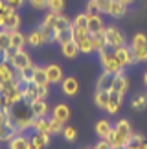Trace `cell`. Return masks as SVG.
<instances>
[{
  "label": "cell",
  "instance_id": "obj_5",
  "mask_svg": "<svg viewBox=\"0 0 147 149\" xmlns=\"http://www.w3.org/2000/svg\"><path fill=\"white\" fill-rule=\"evenodd\" d=\"M11 65H13V68L19 72V70H24L26 66H31L33 63H31V57H30L28 52L19 50V52H17V55L13 57V61H11Z\"/></svg>",
  "mask_w": 147,
  "mask_h": 149
},
{
  "label": "cell",
  "instance_id": "obj_24",
  "mask_svg": "<svg viewBox=\"0 0 147 149\" xmlns=\"http://www.w3.org/2000/svg\"><path fill=\"white\" fill-rule=\"evenodd\" d=\"M20 28V15H17V11H11L8 15V20H6V28L4 30L8 31H15Z\"/></svg>",
  "mask_w": 147,
  "mask_h": 149
},
{
  "label": "cell",
  "instance_id": "obj_41",
  "mask_svg": "<svg viewBox=\"0 0 147 149\" xmlns=\"http://www.w3.org/2000/svg\"><path fill=\"white\" fill-rule=\"evenodd\" d=\"M11 46V31L8 30H0V48L8 50Z\"/></svg>",
  "mask_w": 147,
  "mask_h": 149
},
{
  "label": "cell",
  "instance_id": "obj_38",
  "mask_svg": "<svg viewBox=\"0 0 147 149\" xmlns=\"http://www.w3.org/2000/svg\"><path fill=\"white\" fill-rule=\"evenodd\" d=\"M132 57H134V63H145L147 61V44L142 48L132 50Z\"/></svg>",
  "mask_w": 147,
  "mask_h": 149
},
{
  "label": "cell",
  "instance_id": "obj_8",
  "mask_svg": "<svg viewBox=\"0 0 147 149\" xmlns=\"http://www.w3.org/2000/svg\"><path fill=\"white\" fill-rule=\"evenodd\" d=\"M46 76H48V83H63V68L59 65H48L46 66Z\"/></svg>",
  "mask_w": 147,
  "mask_h": 149
},
{
  "label": "cell",
  "instance_id": "obj_22",
  "mask_svg": "<svg viewBox=\"0 0 147 149\" xmlns=\"http://www.w3.org/2000/svg\"><path fill=\"white\" fill-rule=\"evenodd\" d=\"M112 90H116V92H120V94H125L127 90H129V79H127L125 74H120V76H116Z\"/></svg>",
  "mask_w": 147,
  "mask_h": 149
},
{
  "label": "cell",
  "instance_id": "obj_43",
  "mask_svg": "<svg viewBox=\"0 0 147 149\" xmlns=\"http://www.w3.org/2000/svg\"><path fill=\"white\" fill-rule=\"evenodd\" d=\"M72 28H74V42H79L90 35L87 28H76V26H72Z\"/></svg>",
  "mask_w": 147,
  "mask_h": 149
},
{
  "label": "cell",
  "instance_id": "obj_36",
  "mask_svg": "<svg viewBox=\"0 0 147 149\" xmlns=\"http://www.w3.org/2000/svg\"><path fill=\"white\" fill-rule=\"evenodd\" d=\"M33 72H35V65L26 66L24 70H19V76H20L22 81H26V83H33Z\"/></svg>",
  "mask_w": 147,
  "mask_h": 149
},
{
  "label": "cell",
  "instance_id": "obj_4",
  "mask_svg": "<svg viewBox=\"0 0 147 149\" xmlns=\"http://www.w3.org/2000/svg\"><path fill=\"white\" fill-rule=\"evenodd\" d=\"M114 55H116V59L118 63L125 68L127 65H132L134 63V57H132V50L131 46H120V48H114Z\"/></svg>",
  "mask_w": 147,
  "mask_h": 149
},
{
  "label": "cell",
  "instance_id": "obj_61",
  "mask_svg": "<svg viewBox=\"0 0 147 149\" xmlns=\"http://www.w3.org/2000/svg\"><path fill=\"white\" fill-rule=\"evenodd\" d=\"M112 149H127V146H116V147H112Z\"/></svg>",
  "mask_w": 147,
  "mask_h": 149
},
{
  "label": "cell",
  "instance_id": "obj_16",
  "mask_svg": "<svg viewBox=\"0 0 147 149\" xmlns=\"http://www.w3.org/2000/svg\"><path fill=\"white\" fill-rule=\"evenodd\" d=\"M41 35H42V41H44V44L46 42H55V39H57V30H55L53 26H44V24H41Z\"/></svg>",
  "mask_w": 147,
  "mask_h": 149
},
{
  "label": "cell",
  "instance_id": "obj_60",
  "mask_svg": "<svg viewBox=\"0 0 147 149\" xmlns=\"http://www.w3.org/2000/svg\"><path fill=\"white\" fill-rule=\"evenodd\" d=\"M121 2H123V4H127V6H129V4H132V2H134V0H121Z\"/></svg>",
  "mask_w": 147,
  "mask_h": 149
},
{
  "label": "cell",
  "instance_id": "obj_57",
  "mask_svg": "<svg viewBox=\"0 0 147 149\" xmlns=\"http://www.w3.org/2000/svg\"><path fill=\"white\" fill-rule=\"evenodd\" d=\"M8 9V4H6V0H0V11H6Z\"/></svg>",
  "mask_w": 147,
  "mask_h": 149
},
{
  "label": "cell",
  "instance_id": "obj_30",
  "mask_svg": "<svg viewBox=\"0 0 147 149\" xmlns=\"http://www.w3.org/2000/svg\"><path fill=\"white\" fill-rule=\"evenodd\" d=\"M50 133H37L35 136L31 138V144H35L39 149H42V147H46L48 144H50Z\"/></svg>",
  "mask_w": 147,
  "mask_h": 149
},
{
  "label": "cell",
  "instance_id": "obj_27",
  "mask_svg": "<svg viewBox=\"0 0 147 149\" xmlns=\"http://www.w3.org/2000/svg\"><path fill=\"white\" fill-rule=\"evenodd\" d=\"M26 42L30 44V46H33V48H37V46H41V44H44L42 35H41V30H33L31 33H28V35H26Z\"/></svg>",
  "mask_w": 147,
  "mask_h": 149
},
{
  "label": "cell",
  "instance_id": "obj_1",
  "mask_svg": "<svg viewBox=\"0 0 147 149\" xmlns=\"http://www.w3.org/2000/svg\"><path fill=\"white\" fill-rule=\"evenodd\" d=\"M6 114L11 118V122L15 123V127L19 129V133H22V131L33 127V122H35V116L31 114L30 105L24 103V101L15 103V105L9 109V112H6Z\"/></svg>",
  "mask_w": 147,
  "mask_h": 149
},
{
  "label": "cell",
  "instance_id": "obj_33",
  "mask_svg": "<svg viewBox=\"0 0 147 149\" xmlns=\"http://www.w3.org/2000/svg\"><path fill=\"white\" fill-rule=\"evenodd\" d=\"M68 28H72V20L68 19V17H64L63 13L57 15V20H55V30L61 31V30H68Z\"/></svg>",
  "mask_w": 147,
  "mask_h": 149
},
{
  "label": "cell",
  "instance_id": "obj_11",
  "mask_svg": "<svg viewBox=\"0 0 147 149\" xmlns=\"http://www.w3.org/2000/svg\"><path fill=\"white\" fill-rule=\"evenodd\" d=\"M30 109H31V114L35 118H46V114L50 111L46 100H37L35 103H31V105H30Z\"/></svg>",
  "mask_w": 147,
  "mask_h": 149
},
{
  "label": "cell",
  "instance_id": "obj_39",
  "mask_svg": "<svg viewBox=\"0 0 147 149\" xmlns=\"http://www.w3.org/2000/svg\"><path fill=\"white\" fill-rule=\"evenodd\" d=\"M147 44V35L144 33H136V35L132 37V42H131V50H136V48H142Z\"/></svg>",
  "mask_w": 147,
  "mask_h": 149
},
{
  "label": "cell",
  "instance_id": "obj_44",
  "mask_svg": "<svg viewBox=\"0 0 147 149\" xmlns=\"http://www.w3.org/2000/svg\"><path fill=\"white\" fill-rule=\"evenodd\" d=\"M72 26H76V28H87V26H88V15H87V13L77 15L76 19H74Z\"/></svg>",
  "mask_w": 147,
  "mask_h": 149
},
{
  "label": "cell",
  "instance_id": "obj_51",
  "mask_svg": "<svg viewBox=\"0 0 147 149\" xmlns=\"http://www.w3.org/2000/svg\"><path fill=\"white\" fill-rule=\"evenodd\" d=\"M30 4H31L35 9H44V8L48 6V0H30Z\"/></svg>",
  "mask_w": 147,
  "mask_h": 149
},
{
  "label": "cell",
  "instance_id": "obj_9",
  "mask_svg": "<svg viewBox=\"0 0 147 149\" xmlns=\"http://www.w3.org/2000/svg\"><path fill=\"white\" fill-rule=\"evenodd\" d=\"M17 134H19V129L15 127L13 122H8V123L0 125V142H9L11 138H15Z\"/></svg>",
  "mask_w": 147,
  "mask_h": 149
},
{
  "label": "cell",
  "instance_id": "obj_32",
  "mask_svg": "<svg viewBox=\"0 0 147 149\" xmlns=\"http://www.w3.org/2000/svg\"><path fill=\"white\" fill-rule=\"evenodd\" d=\"M131 107L134 111H145L147 109V94H140L131 101Z\"/></svg>",
  "mask_w": 147,
  "mask_h": 149
},
{
  "label": "cell",
  "instance_id": "obj_31",
  "mask_svg": "<svg viewBox=\"0 0 147 149\" xmlns=\"http://www.w3.org/2000/svg\"><path fill=\"white\" fill-rule=\"evenodd\" d=\"M72 41H74V28H68V30H61V31H57V39H55V42L66 44V42H72Z\"/></svg>",
  "mask_w": 147,
  "mask_h": 149
},
{
  "label": "cell",
  "instance_id": "obj_48",
  "mask_svg": "<svg viewBox=\"0 0 147 149\" xmlns=\"http://www.w3.org/2000/svg\"><path fill=\"white\" fill-rule=\"evenodd\" d=\"M87 15H99V9H98V4H96V0H88L87 2Z\"/></svg>",
  "mask_w": 147,
  "mask_h": 149
},
{
  "label": "cell",
  "instance_id": "obj_45",
  "mask_svg": "<svg viewBox=\"0 0 147 149\" xmlns=\"http://www.w3.org/2000/svg\"><path fill=\"white\" fill-rule=\"evenodd\" d=\"M11 107H13V105L9 103L8 94L0 90V111H2V112H9V109H11Z\"/></svg>",
  "mask_w": 147,
  "mask_h": 149
},
{
  "label": "cell",
  "instance_id": "obj_12",
  "mask_svg": "<svg viewBox=\"0 0 147 149\" xmlns=\"http://www.w3.org/2000/svg\"><path fill=\"white\" fill-rule=\"evenodd\" d=\"M63 92L66 94V96H76L77 94V90H79V83H77V79L76 77H64L63 79Z\"/></svg>",
  "mask_w": 147,
  "mask_h": 149
},
{
  "label": "cell",
  "instance_id": "obj_3",
  "mask_svg": "<svg viewBox=\"0 0 147 149\" xmlns=\"http://www.w3.org/2000/svg\"><path fill=\"white\" fill-rule=\"evenodd\" d=\"M105 39H107V46L112 48V50L120 48V46H127L125 35L116 26H105Z\"/></svg>",
  "mask_w": 147,
  "mask_h": 149
},
{
  "label": "cell",
  "instance_id": "obj_19",
  "mask_svg": "<svg viewBox=\"0 0 147 149\" xmlns=\"http://www.w3.org/2000/svg\"><path fill=\"white\" fill-rule=\"evenodd\" d=\"M52 112H53V118L61 120V122H66V120L70 118V109H68V105H64V103H57Z\"/></svg>",
  "mask_w": 147,
  "mask_h": 149
},
{
  "label": "cell",
  "instance_id": "obj_29",
  "mask_svg": "<svg viewBox=\"0 0 147 149\" xmlns=\"http://www.w3.org/2000/svg\"><path fill=\"white\" fill-rule=\"evenodd\" d=\"M63 129H64V122H61L57 118H50L48 120V133L50 134H63Z\"/></svg>",
  "mask_w": 147,
  "mask_h": 149
},
{
  "label": "cell",
  "instance_id": "obj_49",
  "mask_svg": "<svg viewBox=\"0 0 147 149\" xmlns=\"http://www.w3.org/2000/svg\"><path fill=\"white\" fill-rule=\"evenodd\" d=\"M55 20H57V13H52V11H50V13L44 17L42 24H44V26H53V28H55Z\"/></svg>",
  "mask_w": 147,
  "mask_h": 149
},
{
  "label": "cell",
  "instance_id": "obj_34",
  "mask_svg": "<svg viewBox=\"0 0 147 149\" xmlns=\"http://www.w3.org/2000/svg\"><path fill=\"white\" fill-rule=\"evenodd\" d=\"M114 129H118V131H120L121 134L129 136V138L132 136V127H131V123H129L127 120H120V122H118V123L114 125Z\"/></svg>",
  "mask_w": 147,
  "mask_h": 149
},
{
  "label": "cell",
  "instance_id": "obj_6",
  "mask_svg": "<svg viewBox=\"0 0 147 149\" xmlns=\"http://www.w3.org/2000/svg\"><path fill=\"white\" fill-rule=\"evenodd\" d=\"M19 77V72L15 74V68L11 63L8 61H2L0 63V83H8V81H13V79Z\"/></svg>",
  "mask_w": 147,
  "mask_h": 149
},
{
  "label": "cell",
  "instance_id": "obj_23",
  "mask_svg": "<svg viewBox=\"0 0 147 149\" xmlns=\"http://www.w3.org/2000/svg\"><path fill=\"white\" fill-rule=\"evenodd\" d=\"M39 100V92H37V85H30L26 90H24V94H22V101L28 103V105H31V103H35Z\"/></svg>",
  "mask_w": 147,
  "mask_h": 149
},
{
  "label": "cell",
  "instance_id": "obj_21",
  "mask_svg": "<svg viewBox=\"0 0 147 149\" xmlns=\"http://www.w3.org/2000/svg\"><path fill=\"white\" fill-rule=\"evenodd\" d=\"M61 52H63V55L66 57V59H76L77 54H81L77 48V44L76 42H66V44H61Z\"/></svg>",
  "mask_w": 147,
  "mask_h": 149
},
{
  "label": "cell",
  "instance_id": "obj_17",
  "mask_svg": "<svg viewBox=\"0 0 147 149\" xmlns=\"http://www.w3.org/2000/svg\"><path fill=\"white\" fill-rule=\"evenodd\" d=\"M26 35L22 31H19V30H15V31H11V46L13 48H17V50H24V46H26Z\"/></svg>",
  "mask_w": 147,
  "mask_h": 149
},
{
  "label": "cell",
  "instance_id": "obj_47",
  "mask_svg": "<svg viewBox=\"0 0 147 149\" xmlns=\"http://www.w3.org/2000/svg\"><path fill=\"white\" fill-rule=\"evenodd\" d=\"M96 4H98V9H99V13H107V15H109L112 0H96Z\"/></svg>",
  "mask_w": 147,
  "mask_h": 149
},
{
  "label": "cell",
  "instance_id": "obj_46",
  "mask_svg": "<svg viewBox=\"0 0 147 149\" xmlns=\"http://www.w3.org/2000/svg\"><path fill=\"white\" fill-rule=\"evenodd\" d=\"M63 136H64V140L66 142H74L77 138V131L74 129V127H68V125H64V129H63Z\"/></svg>",
  "mask_w": 147,
  "mask_h": 149
},
{
  "label": "cell",
  "instance_id": "obj_2",
  "mask_svg": "<svg viewBox=\"0 0 147 149\" xmlns=\"http://www.w3.org/2000/svg\"><path fill=\"white\" fill-rule=\"evenodd\" d=\"M99 61H101V66H103L105 72H112V74H116V76L125 74V72H123L125 68H123L120 63H118V59H116L114 50L109 48V46H105L103 50H99Z\"/></svg>",
  "mask_w": 147,
  "mask_h": 149
},
{
  "label": "cell",
  "instance_id": "obj_56",
  "mask_svg": "<svg viewBox=\"0 0 147 149\" xmlns=\"http://www.w3.org/2000/svg\"><path fill=\"white\" fill-rule=\"evenodd\" d=\"M8 11H0V28H2V30H4V28H6V20H8Z\"/></svg>",
  "mask_w": 147,
  "mask_h": 149
},
{
  "label": "cell",
  "instance_id": "obj_55",
  "mask_svg": "<svg viewBox=\"0 0 147 149\" xmlns=\"http://www.w3.org/2000/svg\"><path fill=\"white\" fill-rule=\"evenodd\" d=\"M6 4L11 6V8H15V9H19L22 4H24V0H6Z\"/></svg>",
  "mask_w": 147,
  "mask_h": 149
},
{
  "label": "cell",
  "instance_id": "obj_50",
  "mask_svg": "<svg viewBox=\"0 0 147 149\" xmlns=\"http://www.w3.org/2000/svg\"><path fill=\"white\" fill-rule=\"evenodd\" d=\"M120 107H121V103H118V101H109V105H107L105 107V111L107 112H109V114H116L118 111H120Z\"/></svg>",
  "mask_w": 147,
  "mask_h": 149
},
{
  "label": "cell",
  "instance_id": "obj_7",
  "mask_svg": "<svg viewBox=\"0 0 147 149\" xmlns=\"http://www.w3.org/2000/svg\"><path fill=\"white\" fill-rule=\"evenodd\" d=\"M114 79H116V74L103 70V74L98 77L96 88H98V90H112V87H114Z\"/></svg>",
  "mask_w": 147,
  "mask_h": 149
},
{
  "label": "cell",
  "instance_id": "obj_14",
  "mask_svg": "<svg viewBox=\"0 0 147 149\" xmlns=\"http://www.w3.org/2000/svg\"><path fill=\"white\" fill-rule=\"evenodd\" d=\"M112 129H114V127H112L110 122H107V120H101V122L96 123V134H98L101 140L109 138V134L112 133Z\"/></svg>",
  "mask_w": 147,
  "mask_h": 149
},
{
  "label": "cell",
  "instance_id": "obj_10",
  "mask_svg": "<svg viewBox=\"0 0 147 149\" xmlns=\"http://www.w3.org/2000/svg\"><path fill=\"white\" fill-rule=\"evenodd\" d=\"M87 30H88L90 35L103 31V30H105V22H103V19H101L99 15H90V17H88V26H87Z\"/></svg>",
  "mask_w": 147,
  "mask_h": 149
},
{
  "label": "cell",
  "instance_id": "obj_35",
  "mask_svg": "<svg viewBox=\"0 0 147 149\" xmlns=\"http://www.w3.org/2000/svg\"><path fill=\"white\" fill-rule=\"evenodd\" d=\"M48 11H52V13H57L61 15L64 9V0H48Z\"/></svg>",
  "mask_w": 147,
  "mask_h": 149
},
{
  "label": "cell",
  "instance_id": "obj_15",
  "mask_svg": "<svg viewBox=\"0 0 147 149\" xmlns=\"http://www.w3.org/2000/svg\"><path fill=\"white\" fill-rule=\"evenodd\" d=\"M125 13H127V4H123L121 0H112L109 15L114 17V19H120V17H123Z\"/></svg>",
  "mask_w": 147,
  "mask_h": 149
},
{
  "label": "cell",
  "instance_id": "obj_20",
  "mask_svg": "<svg viewBox=\"0 0 147 149\" xmlns=\"http://www.w3.org/2000/svg\"><path fill=\"white\" fill-rule=\"evenodd\" d=\"M112 144V147H116V146H125L127 142H129V136L125 134H121L118 129H112V133L109 134V138H107Z\"/></svg>",
  "mask_w": 147,
  "mask_h": 149
},
{
  "label": "cell",
  "instance_id": "obj_28",
  "mask_svg": "<svg viewBox=\"0 0 147 149\" xmlns=\"http://www.w3.org/2000/svg\"><path fill=\"white\" fill-rule=\"evenodd\" d=\"M145 144H147V142H145V138L142 134H132L125 146H127V149H144Z\"/></svg>",
  "mask_w": 147,
  "mask_h": 149
},
{
  "label": "cell",
  "instance_id": "obj_59",
  "mask_svg": "<svg viewBox=\"0 0 147 149\" xmlns=\"http://www.w3.org/2000/svg\"><path fill=\"white\" fill-rule=\"evenodd\" d=\"M28 149H39V147L35 144H31V140H30V147H28Z\"/></svg>",
  "mask_w": 147,
  "mask_h": 149
},
{
  "label": "cell",
  "instance_id": "obj_54",
  "mask_svg": "<svg viewBox=\"0 0 147 149\" xmlns=\"http://www.w3.org/2000/svg\"><path fill=\"white\" fill-rule=\"evenodd\" d=\"M37 92H39V100H46V96H48V87H37Z\"/></svg>",
  "mask_w": 147,
  "mask_h": 149
},
{
  "label": "cell",
  "instance_id": "obj_13",
  "mask_svg": "<svg viewBox=\"0 0 147 149\" xmlns=\"http://www.w3.org/2000/svg\"><path fill=\"white\" fill-rule=\"evenodd\" d=\"M33 85L37 87H48V76H46V68L42 66H35V72H33Z\"/></svg>",
  "mask_w": 147,
  "mask_h": 149
},
{
  "label": "cell",
  "instance_id": "obj_18",
  "mask_svg": "<svg viewBox=\"0 0 147 149\" xmlns=\"http://www.w3.org/2000/svg\"><path fill=\"white\" fill-rule=\"evenodd\" d=\"M94 101L99 109H105L110 101V90H96L94 94Z\"/></svg>",
  "mask_w": 147,
  "mask_h": 149
},
{
  "label": "cell",
  "instance_id": "obj_53",
  "mask_svg": "<svg viewBox=\"0 0 147 149\" xmlns=\"http://www.w3.org/2000/svg\"><path fill=\"white\" fill-rule=\"evenodd\" d=\"M94 149H112V144L109 140H99L98 144L94 146Z\"/></svg>",
  "mask_w": 147,
  "mask_h": 149
},
{
  "label": "cell",
  "instance_id": "obj_63",
  "mask_svg": "<svg viewBox=\"0 0 147 149\" xmlns=\"http://www.w3.org/2000/svg\"><path fill=\"white\" fill-rule=\"evenodd\" d=\"M144 149H147V144H145V147H144Z\"/></svg>",
  "mask_w": 147,
  "mask_h": 149
},
{
  "label": "cell",
  "instance_id": "obj_37",
  "mask_svg": "<svg viewBox=\"0 0 147 149\" xmlns=\"http://www.w3.org/2000/svg\"><path fill=\"white\" fill-rule=\"evenodd\" d=\"M76 44H77V48H79V52H81V54H90V52H94L92 41H90V35H88L87 39H83V41L76 42Z\"/></svg>",
  "mask_w": 147,
  "mask_h": 149
},
{
  "label": "cell",
  "instance_id": "obj_62",
  "mask_svg": "<svg viewBox=\"0 0 147 149\" xmlns=\"http://www.w3.org/2000/svg\"><path fill=\"white\" fill-rule=\"evenodd\" d=\"M144 83L147 85V72H145V76H144Z\"/></svg>",
  "mask_w": 147,
  "mask_h": 149
},
{
  "label": "cell",
  "instance_id": "obj_40",
  "mask_svg": "<svg viewBox=\"0 0 147 149\" xmlns=\"http://www.w3.org/2000/svg\"><path fill=\"white\" fill-rule=\"evenodd\" d=\"M6 94H8V100H9L11 105H15V103H20V101H22V92H20L17 87H13L11 90H8Z\"/></svg>",
  "mask_w": 147,
  "mask_h": 149
},
{
  "label": "cell",
  "instance_id": "obj_42",
  "mask_svg": "<svg viewBox=\"0 0 147 149\" xmlns=\"http://www.w3.org/2000/svg\"><path fill=\"white\" fill-rule=\"evenodd\" d=\"M33 129H35V133H48V120L35 118V122H33Z\"/></svg>",
  "mask_w": 147,
  "mask_h": 149
},
{
  "label": "cell",
  "instance_id": "obj_58",
  "mask_svg": "<svg viewBox=\"0 0 147 149\" xmlns=\"http://www.w3.org/2000/svg\"><path fill=\"white\" fill-rule=\"evenodd\" d=\"M2 61H6V50L0 48V63H2Z\"/></svg>",
  "mask_w": 147,
  "mask_h": 149
},
{
  "label": "cell",
  "instance_id": "obj_25",
  "mask_svg": "<svg viewBox=\"0 0 147 149\" xmlns=\"http://www.w3.org/2000/svg\"><path fill=\"white\" fill-rule=\"evenodd\" d=\"M30 147V140L22 134H17L15 138L9 140V149H28Z\"/></svg>",
  "mask_w": 147,
  "mask_h": 149
},
{
  "label": "cell",
  "instance_id": "obj_26",
  "mask_svg": "<svg viewBox=\"0 0 147 149\" xmlns=\"http://www.w3.org/2000/svg\"><path fill=\"white\" fill-rule=\"evenodd\" d=\"M90 41H92V46L94 50H103L107 46V39H105V30L99 31V33H94V35H90Z\"/></svg>",
  "mask_w": 147,
  "mask_h": 149
},
{
  "label": "cell",
  "instance_id": "obj_52",
  "mask_svg": "<svg viewBox=\"0 0 147 149\" xmlns=\"http://www.w3.org/2000/svg\"><path fill=\"white\" fill-rule=\"evenodd\" d=\"M17 52H19V50H17V48H13V46H9L8 50H6V61H8V63H11V61H13V57L17 55Z\"/></svg>",
  "mask_w": 147,
  "mask_h": 149
}]
</instances>
